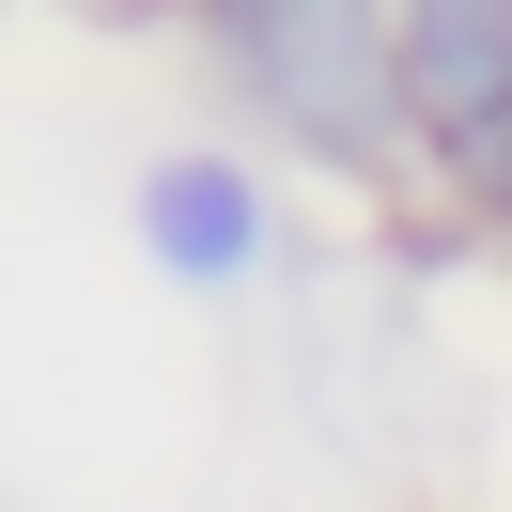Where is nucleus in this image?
I'll return each instance as SVG.
<instances>
[{
	"instance_id": "2",
	"label": "nucleus",
	"mask_w": 512,
	"mask_h": 512,
	"mask_svg": "<svg viewBox=\"0 0 512 512\" xmlns=\"http://www.w3.org/2000/svg\"><path fill=\"white\" fill-rule=\"evenodd\" d=\"M404 125L466 171H512V0H388Z\"/></svg>"
},
{
	"instance_id": "1",
	"label": "nucleus",
	"mask_w": 512,
	"mask_h": 512,
	"mask_svg": "<svg viewBox=\"0 0 512 512\" xmlns=\"http://www.w3.org/2000/svg\"><path fill=\"white\" fill-rule=\"evenodd\" d=\"M233 78L280 109L311 156L373 171L404 140V47H388V0H218Z\"/></svg>"
},
{
	"instance_id": "3",
	"label": "nucleus",
	"mask_w": 512,
	"mask_h": 512,
	"mask_svg": "<svg viewBox=\"0 0 512 512\" xmlns=\"http://www.w3.org/2000/svg\"><path fill=\"white\" fill-rule=\"evenodd\" d=\"M140 249H156L187 295H233V280L264 264V187H249L233 156H171L156 187H140Z\"/></svg>"
}]
</instances>
